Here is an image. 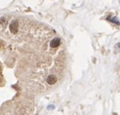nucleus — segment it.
<instances>
[{
    "label": "nucleus",
    "mask_w": 120,
    "mask_h": 115,
    "mask_svg": "<svg viewBox=\"0 0 120 115\" xmlns=\"http://www.w3.org/2000/svg\"><path fill=\"white\" fill-rule=\"evenodd\" d=\"M9 29L10 31L13 34H15V33H18L19 30V22L17 20H13L11 21V23L9 25Z\"/></svg>",
    "instance_id": "1"
},
{
    "label": "nucleus",
    "mask_w": 120,
    "mask_h": 115,
    "mask_svg": "<svg viewBox=\"0 0 120 115\" xmlns=\"http://www.w3.org/2000/svg\"><path fill=\"white\" fill-rule=\"evenodd\" d=\"M57 80H58L57 78H56L55 75H50L46 78V82L48 83L49 84H50V85L57 83Z\"/></svg>",
    "instance_id": "2"
},
{
    "label": "nucleus",
    "mask_w": 120,
    "mask_h": 115,
    "mask_svg": "<svg viewBox=\"0 0 120 115\" xmlns=\"http://www.w3.org/2000/svg\"><path fill=\"white\" fill-rule=\"evenodd\" d=\"M60 41H60V39L59 37L54 38L50 41V46L52 47V48H57V47L59 46Z\"/></svg>",
    "instance_id": "3"
},
{
    "label": "nucleus",
    "mask_w": 120,
    "mask_h": 115,
    "mask_svg": "<svg viewBox=\"0 0 120 115\" xmlns=\"http://www.w3.org/2000/svg\"><path fill=\"white\" fill-rule=\"evenodd\" d=\"M107 19H108V20H110L111 22L115 23L116 24H119V20L117 19V17H113V18H110V17H108V18H107Z\"/></svg>",
    "instance_id": "4"
}]
</instances>
